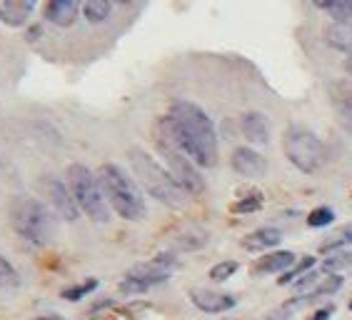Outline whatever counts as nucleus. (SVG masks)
<instances>
[{"instance_id": "obj_1", "label": "nucleus", "mask_w": 352, "mask_h": 320, "mask_svg": "<svg viewBox=\"0 0 352 320\" xmlns=\"http://www.w3.org/2000/svg\"><path fill=\"white\" fill-rule=\"evenodd\" d=\"M157 138L177 148L192 163L212 168L217 163V136L203 108L190 100H175L170 113L157 120Z\"/></svg>"}, {"instance_id": "obj_2", "label": "nucleus", "mask_w": 352, "mask_h": 320, "mask_svg": "<svg viewBox=\"0 0 352 320\" xmlns=\"http://www.w3.org/2000/svg\"><path fill=\"white\" fill-rule=\"evenodd\" d=\"M98 183L102 188V195L110 203V208L125 220H142L148 213L145 198L140 188L128 173L113 163H105L98 168Z\"/></svg>"}, {"instance_id": "obj_3", "label": "nucleus", "mask_w": 352, "mask_h": 320, "mask_svg": "<svg viewBox=\"0 0 352 320\" xmlns=\"http://www.w3.org/2000/svg\"><path fill=\"white\" fill-rule=\"evenodd\" d=\"M128 158H130V165H133L138 180H140L142 188H145L150 195L157 198V200L163 205H168V208H183V205L188 203V193L173 180V175L157 163L155 158L148 156V153L140 148H130Z\"/></svg>"}, {"instance_id": "obj_4", "label": "nucleus", "mask_w": 352, "mask_h": 320, "mask_svg": "<svg viewBox=\"0 0 352 320\" xmlns=\"http://www.w3.org/2000/svg\"><path fill=\"white\" fill-rule=\"evenodd\" d=\"M10 223H13L15 233L21 238H25L28 243H35V246L50 243L55 233L53 213L47 211L45 203L35 200V198H15L13 203H10Z\"/></svg>"}, {"instance_id": "obj_5", "label": "nucleus", "mask_w": 352, "mask_h": 320, "mask_svg": "<svg viewBox=\"0 0 352 320\" xmlns=\"http://www.w3.org/2000/svg\"><path fill=\"white\" fill-rule=\"evenodd\" d=\"M65 178H68V188H70V193H73L78 208H80L90 220H95V223H108L110 208H108L105 195H102L100 183H98V175H93L85 165L73 163V165H68Z\"/></svg>"}, {"instance_id": "obj_6", "label": "nucleus", "mask_w": 352, "mask_h": 320, "mask_svg": "<svg viewBox=\"0 0 352 320\" xmlns=\"http://www.w3.org/2000/svg\"><path fill=\"white\" fill-rule=\"evenodd\" d=\"M283 150L298 171L318 173L325 163V145L307 128H287L283 136Z\"/></svg>"}, {"instance_id": "obj_7", "label": "nucleus", "mask_w": 352, "mask_h": 320, "mask_svg": "<svg viewBox=\"0 0 352 320\" xmlns=\"http://www.w3.org/2000/svg\"><path fill=\"white\" fill-rule=\"evenodd\" d=\"M173 268H175V258L168 255V253L155 255V258L148 260V263H138V266H133L125 273V278H122V283H120V293H128V295L145 293L150 288L165 283V280L170 278Z\"/></svg>"}, {"instance_id": "obj_8", "label": "nucleus", "mask_w": 352, "mask_h": 320, "mask_svg": "<svg viewBox=\"0 0 352 320\" xmlns=\"http://www.w3.org/2000/svg\"><path fill=\"white\" fill-rule=\"evenodd\" d=\"M157 153H160L165 160V171L173 175V180H175L188 195H200V193H205L203 175L197 173V168L192 165V160H190L185 153H180V150L173 148L170 143L160 140V138H157Z\"/></svg>"}, {"instance_id": "obj_9", "label": "nucleus", "mask_w": 352, "mask_h": 320, "mask_svg": "<svg viewBox=\"0 0 352 320\" xmlns=\"http://www.w3.org/2000/svg\"><path fill=\"white\" fill-rule=\"evenodd\" d=\"M41 188L43 193H45L47 203L53 205V211L58 213V218L68 220V223H73V220H78V203H75L73 193H70V188L65 183H60L58 178H43L41 180Z\"/></svg>"}, {"instance_id": "obj_10", "label": "nucleus", "mask_w": 352, "mask_h": 320, "mask_svg": "<svg viewBox=\"0 0 352 320\" xmlns=\"http://www.w3.org/2000/svg\"><path fill=\"white\" fill-rule=\"evenodd\" d=\"M327 96H330L338 123L347 133H352V81H332L327 85Z\"/></svg>"}, {"instance_id": "obj_11", "label": "nucleus", "mask_w": 352, "mask_h": 320, "mask_svg": "<svg viewBox=\"0 0 352 320\" xmlns=\"http://www.w3.org/2000/svg\"><path fill=\"white\" fill-rule=\"evenodd\" d=\"M345 286V278H340V275H330V278H322L318 273H307L305 278L298 280V295L300 300H312V298H320V295H332L338 293L340 288ZM295 295V298H298Z\"/></svg>"}, {"instance_id": "obj_12", "label": "nucleus", "mask_w": 352, "mask_h": 320, "mask_svg": "<svg viewBox=\"0 0 352 320\" xmlns=\"http://www.w3.org/2000/svg\"><path fill=\"white\" fill-rule=\"evenodd\" d=\"M190 300L203 313H225V310H232L237 306L235 295L217 293V290H208V288H192L190 290Z\"/></svg>"}, {"instance_id": "obj_13", "label": "nucleus", "mask_w": 352, "mask_h": 320, "mask_svg": "<svg viewBox=\"0 0 352 320\" xmlns=\"http://www.w3.org/2000/svg\"><path fill=\"white\" fill-rule=\"evenodd\" d=\"M232 168L243 178H263L267 173V163H265V158L258 156L255 150L250 148H237L230 158Z\"/></svg>"}, {"instance_id": "obj_14", "label": "nucleus", "mask_w": 352, "mask_h": 320, "mask_svg": "<svg viewBox=\"0 0 352 320\" xmlns=\"http://www.w3.org/2000/svg\"><path fill=\"white\" fill-rule=\"evenodd\" d=\"M78 13H80V3H75V0H50L45 6L47 23H53L58 28L73 25Z\"/></svg>"}, {"instance_id": "obj_15", "label": "nucleus", "mask_w": 352, "mask_h": 320, "mask_svg": "<svg viewBox=\"0 0 352 320\" xmlns=\"http://www.w3.org/2000/svg\"><path fill=\"white\" fill-rule=\"evenodd\" d=\"M33 10L35 3L30 0H6V3H0V21L10 28H21L28 23Z\"/></svg>"}, {"instance_id": "obj_16", "label": "nucleus", "mask_w": 352, "mask_h": 320, "mask_svg": "<svg viewBox=\"0 0 352 320\" xmlns=\"http://www.w3.org/2000/svg\"><path fill=\"white\" fill-rule=\"evenodd\" d=\"M240 128H243V136L250 140V143L265 145L270 140V125H267V118L263 113H245L240 118Z\"/></svg>"}, {"instance_id": "obj_17", "label": "nucleus", "mask_w": 352, "mask_h": 320, "mask_svg": "<svg viewBox=\"0 0 352 320\" xmlns=\"http://www.w3.org/2000/svg\"><path fill=\"white\" fill-rule=\"evenodd\" d=\"M283 240V233L278 228H258V231L248 233L243 238V248L245 250H267V248H275Z\"/></svg>"}, {"instance_id": "obj_18", "label": "nucleus", "mask_w": 352, "mask_h": 320, "mask_svg": "<svg viewBox=\"0 0 352 320\" xmlns=\"http://www.w3.org/2000/svg\"><path fill=\"white\" fill-rule=\"evenodd\" d=\"M295 263V253L290 250H278V253H270V255H265V258H260L255 266H252V270L260 273V275H265V273H287V268Z\"/></svg>"}, {"instance_id": "obj_19", "label": "nucleus", "mask_w": 352, "mask_h": 320, "mask_svg": "<svg viewBox=\"0 0 352 320\" xmlns=\"http://www.w3.org/2000/svg\"><path fill=\"white\" fill-rule=\"evenodd\" d=\"M325 38L332 48L352 53V25H347V23H332L325 30Z\"/></svg>"}, {"instance_id": "obj_20", "label": "nucleus", "mask_w": 352, "mask_h": 320, "mask_svg": "<svg viewBox=\"0 0 352 320\" xmlns=\"http://www.w3.org/2000/svg\"><path fill=\"white\" fill-rule=\"evenodd\" d=\"M345 246H352V223L342 225V228H338L335 233H330V235L320 243V253H327V255H332V253L342 250Z\"/></svg>"}, {"instance_id": "obj_21", "label": "nucleus", "mask_w": 352, "mask_h": 320, "mask_svg": "<svg viewBox=\"0 0 352 320\" xmlns=\"http://www.w3.org/2000/svg\"><path fill=\"white\" fill-rule=\"evenodd\" d=\"M320 10H325L335 18V23L352 25V3L350 0H332V3H318Z\"/></svg>"}, {"instance_id": "obj_22", "label": "nucleus", "mask_w": 352, "mask_h": 320, "mask_svg": "<svg viewBox=\"0 0 352 320\" xmlns=\"http://www.w3.org/2000/svg\"><path fill=\"white\" fill-rule=\"evenodd\" d=\"M82 13H85V18L90 23H102L108 21L110 13H113V3H108V0H88L82 6Z\"/></svg>"}, {"instance_id": "obj_23", "label": "nucleus", "mask_w": 352, "mask_h": 320, "mask_svg": "<svg viewBox=\"0 0 352 320\" xmlns=\"http://www.w3.org/2000/svg\"><path fill=\"white\" fill-rule=\"evenodd\" d=\"M342 270H352V253L350 250H338L322 260V273H342Z\"/></svg>"}, {"instance_id": "obj_24", "label": "nucleus", "mask_w": 352, "mask_h": 320, "mask_svg": "<svg viewBox=\"0 0 352 320\" xmlns=\"http://www.w3.org/2000/svg\"><path fill=\"white\" fill-rule=\"evenodd\" d=\"M95 288H98V280L90 278V280H85V283H80V286L65 288V290L60 293V298H65V300H70V303H75V300H80V298H85L88 293H93Z\"/></svg>"}, {"instance_id": "obj_25", "label": "nucleus", "mask_w": 352, "mask_h": 320, "mask_svg": "<svg viewBox=\"0 0 352 320\" xmlns=\"http://www.w3.org/2000/svg\"><path fill=\"white\" fill-rule=\"evenodd\" d=\"M21 283V275L13 268V263H8V258L0 255V288H15Z\"/></svg>"}, {"instance_id": "obj_26", "label": "nucleus", "mask_w": 352, "mask_h": 320, "mask_svg": "<svg viewBox=\"0 0 352 320\" xmlns=\"http://www.w3.org/2000/svg\"><path fill=\"white\" fill-rule=\"evenodd\" d=\"M237 273V260H223V263H217V266L210 268V278L217 280V283H223V280L232 278Z\"/></svg>"}, {"instance_id": "obj_27", "label": "nucleus", "mask_w": 352, "mask_h": 320, "mask_svg": "<svg viewBox=\"0 0 352 320\" xmlns=\"http://www.w3.org/2000/svg\"><path fill=\"white\" fill-rule=\"evenodd\" d=\"M312 266H315V258H312V255H305V258L300 260V263L295 268H292V270L285 273V275L278 280V283H280V286H287V283H292L295 278H300V275H302L305 270H310Z\"/></svg>"}, {"instance_id": "obj_28", "label": "nucleus", "mask_w": 352, "mask_h": 320, "mask_svg": "<svg viewBox=\"0 0 352 320\" xmlns=\"http://www.w3.org/2000/svg\"><path fill=\"white\" fill-rule=\"evenodd\" d=\"M332 218H335L332 208H315V211L307 215V225H310V228H322V225H330Z\"/></svg>"}, {"instance_id": "obj_29", "label": "nucleus", "mask_w": 352, "mask_h": 320, "mask_svg": "<svg viewBox=\"0 0 352 320\" xmlns=\"http://www.w3.org/2000/svg\"><path fill=\"white\" fill-rule=\"evenodd\" d=\"M205 233H190V235H180L175 240V246L180 250H195V248H203L205 246Z\"/></svg>"}, {"instance_id": "obj_30", "label": "nucleus", "mask_w": 352, "mask_h": 320, "mask_svg": "<svg viewBox=\"0 0 352 320\" xmlns=\"http://www.w3.org/2000/svg\"><path fill=\"white\" fill-rule=\"evenodd\" d=\"M263 208V195L260 193H255V195L245 198V200H237L235 205H232V213H255Z\"/></svg>"}, {"instance_id": "obj_31", "label": "nucleus", "mask_w": 352, "mask_h": 320, "mask_svg": "<svg viewBox=\"0 0 352 320\" xmlns=\"http://www.w3.org/2000/svg\"><path fill=\"white\" fill-rule=\"evenodd\" d=\"M290 318V310L287 308H283V310H275V313H270L265 320H287Z\"/></svg>"}, {"instance_id": "obj_32", "label": "nucleus", "mask_w": 352, "mask_h": 320, "mask_svg": "<svg viewBox=\"0 0 352 320\" xmlns=\"http://www.w3.org/2000/svg\"><path fill=\"white\" fill-rule=\"evenodd\" d=\"M330 315H332V308H322V310H318L310 320H327Z\"/></svg>"}, {"instance_id": "obj_33", "label": "nucleus", "mask_w": 352, "mask_h": 320, "mask_svg": "<svg viewBox=\"0 0 352 320\" xmlns=\"http://www.w3.org/2000/svg\"><path fill=\"white\" fill-rule=\"evenodd\" d=\"M33 320H65V318L58 313H45V315H38V318H33Z\"/></svg>"}, {"instance_id": "obj_34", "label": "nucleus", "mask_w": 352, "mask_h": 320, "mask_svg": "<svg viewBox=\"0 0 352 320\" xmlns=\"http://www.w3.org/2000/svg\"><path fill=\"white\" fill-rule=\"evenodd\" d=\"M345 70L352 75V55H350V58H347V61H345Z\"/></svg>"}, {"instance_id": "obj_35", "label": "nucleus", "mask_w": 352, "mask_h": 320, "mask_svg": "<svg viewBox=\"0 0 352 320\" xmlns=\"http://www.w3.org/2000/svg\"><path fill=\"white\" fill-rule=\"evenodd\" d=\"M350 310H352V300H350Z\"/></svg>"}]
</instances>
